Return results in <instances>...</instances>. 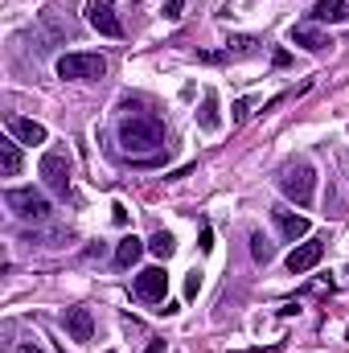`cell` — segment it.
<instances>
[{"label":"cell","mask_w":349,"mask_h":353,"mask_svg":"<svg viewBox=\"0 0 349 353\" xmlns=\"http://www.w3.org/2000/svg\"><path fill=\"white\" fill-rule=\"evenodd\" d=\"M197 127H202V132H218V127H222V115H218V95H214V90H206V95H202V107H197Z\"/></svg>","instance_id":"2e32d148"},{"label":"cell","mask_w":349,"mask_h":353,"mask_svg":"<svg viewBox=\"0 0 349 353\" xmlns=\"http://www.w3.org/2000/svg\"><path fill=\"white\" fill-rule=\"evenodd\" d=\"M62 329L70 333V341H78V345H86V341H95V317H91V308H66L62 313Z\"/></svg>","instance_id":"30bf717a"},{"label":"cell","mask_w":349,"mask_h":353,"mask_svg":"<svg viewBox=\"0 0 349 353\" xmlns=\"http://www.w3.org/2000/svg\"><path fill=\"white\" fill-rule=\"evenodd\" d=\"M4 206H8L21 222H49V214H53L49 197L37 193L33 185H29V189H8V193H4Z\"/></svg>","instance_id":"3957f363"},{"label":"cell","mask_w":349,"mask_h":353,"mask_svg":"<svg viewBox=\"0 0 349 353\" xmlns=\"http://www.w3.org/2000/svg\"><path fill=\"white\" fill-rule=\"evenodd\" d=\"M247 115H251V103H247V99H239V103H234V123H243Z\"/></svg>","instance_id":"603a6c76"},{"label":"cell","mask_w":349,"mask_h":353,"mask_svg":"<svg viewBox=\"0 0 349 353\" xmlns=\"http://www.w3.org/2000/svg\"><path fill=\"white\" fill-rule=\"evenodd\" d=\"M226 53H259V37H230Z\"/></svg>","instance_id":"ffe728a7"},{"label":"cell","mask_w":349,"mask_h":353,"mask_svg":"<svg viewBox=\"0 0 349 353\" xmlns=\"http://www.w3.org/2000/svg\"><path fill=\"white\" fill-rule=\"evenodd\" d=\"M16 353H45V350H41V345H33V341H21V345H16Z\"/></svg>","instance_id":"d4e9b609"},{"label":"cell","mask_w":349,"mask_h":353,"mask_svg":"<svg viewBox=\"0 0 349 353\" xmlns=\"http://www.w3.org/2000/svg\"><path fill=\"white\" fill-rule=\"evenodd\" d=\"M210 247H214V230L206 226V230H202V251H210Z\"/></svg>","instance_id":"cb8c5ba5"},{"label":"cell","mask_w":349,"mask_h":353,"mask_svg":"<svg viewBox=\"0 0 349 353\" xmlns=\"http://www.w3.org/2000/svg\"><path fill=\"white\" fill-rule=\"evenodd\" d=\"M37 21H41V29L49 33V41H70L74 33H78V25H74V16L62 8V4H41V12H37Z\"/></svg>","instance_id":"8992f818"},{"label":"cell","mask_w":349,"mask_h":353,"mask_svg":"<svg viewBox=\"0 0 349 353\" xmlns=\"http://www.w3.org/2000/svg\"><path fill=\"white\" fill-rule=\"evenodd\" d=\"M202 292V271H189V280H185V296H197Z\"/></svg>","instance_id":"7402d4cb"},{"label":"cell","mask_w":349,"mask_h":353,"mask_svg":"<svg viewBox=\"0 0 349 353\" xmlns=\"http://www.w3.org/2000/svg\"><path fill=\"white\" fill-rule=\"evenodd\" d=\"M165 292H169L165 267H144V271L136 276V296H140L144 304H165Z\"/></svg>","instance_id":"ba28073f"},{"label":"cell","mask_w":349,"mask_h":353,"mask_svg":"<svg viewBox=\"0 0 349 353\" xmlns=\"http://www.w3.org/2000/svg\"><path fill=\"white\" fill-rule=\"evenodd\" d=\"M292 45H300L309 53H325V49H333V37L325 29H317V21H309V25H292Z\"/></svg>","instance_id":"8fae6325"},{"label":"cell","mask_w":349,"mask_h":353,"mask_svg":"<svg viewBox=\"0 0 349 353\" xmlns=\"http://www.w3.org/2000/svg\"><path fill=\"white\" fill-rule=\"evenodd\" d=\"M115 136H119V148H123L128 156L165 148V123H160L156 115H123L119 127H115Z\"/></svg>","instance_id":"6da1fadb"},{"label":"cell","mask_w":349,"mask_h":353,"mask_svg":"<svg viewBox=\"0 0 349 353\" xmlns=\"http://www.w3.org/2000/svg\"><path fill=\"white\" fill-rule=\"evenodd\" d=\"M4 127H8V136L21 140V144H45V140H49V132H45L37 119H25V115H4Z\"/></svg>","instance_id":"7c38bea8"},{"label":"cell","mask_w":349,"mask_h":353,"mask_svg":"<svg viewBox=\"0 0 349 353\" xmlns=\"http://www.w3.org/2000/svg\"><path fill=\"white\" fill-rule=\"evenodd\" d=\"M251 259H255V263H272V259H276V247H272L259 230L251 234Z\"/></svg>","instance_id":"d6986e66"},{"label":"cell","mask_w":349,"mask_h":353,"mask_svg":"<svg viewBox=\"0 0 349 353\" xmlns=\"http://www.w3.org/2000/svg\"><path fill=\"white\" fill-rule=\"evenodd\" d=\"M272 222L280 226V234H284L288 243L309 239V218H304V214H292L288 206H272Z\"/></svg>","instance_id":"4fadbf2b"},{"label":"cell","mask_w":349,"mask_h":353,"mask_svg":"<svg viewBox=\"0 0 349 353\" xmlns=\"http://www.w3.org/2000/svg\"><path fill=\"white\" fill-rule=\"evenodd\" d=\"M21 165H25V156H21V140L4 136V140H0V173H4V177H16Z\"/></svg>","instance_id":"9a60e30c"},{"label":"cell","mask_w":349,"mask_h":353,"mask_svg":"<svg viewBox=\"0 0 349 353\" xmlns=\"http://www.w3.org/2000/svg\"><path fill=\"white\" fill-rule=\"evenodd\" d=\"M309 16L317 25H341V21H349V0H317Z\"/></svg>","instance_id":"5bb4252c"},{"label":"cell","mask_w":349,"mask_h":353,"mask_svg":"<svg viewBox=\"0 0 349 353\" xmlns=\"http://www.w3.org/2000/svg\"><path fill=\"white\" fill-rule=\"evenodd\" d=\"M37 173H41V181H45L58 197H66V193H70V156H66L62 148H49V152L41 156Z\"/></svg>","instance_id":"5b68a950"},{"label":"cell","mask_w":349,"mask_h":353,"mask_svg":"<svg viewBox=\"0 0 349 353\" xmlns=\"http://www.w3.org/2000/svg\"><path fill=\"white\" fill-rule=\"evenodd\" d=\"M346 337H349V329H346Z\"/></svg>","instance_id":"4316f807"},{"label":"cell","mask_w":349,"mask_h":353,"mask_svg":"<svg viewBox=\"0 0 349 353\" xmlns=\"http://www.w3.org/2000/svg\"><path fill=\"white\" fill-rule=\"evenodd\" d=\"M103 74H107V58L103 53H62L58 58V78L91 82V78H103Z\"/></svg>","instance_id":"277c9868"},{"label":"cell","mask_w":349,"mask_h":353,"mask_svg":"<svg viewBox=\"0 0 349 353\" xmlns=\"http://www.w3.org/2000/svg\"><path fill=\"white\" fill-rule=\"evenodd\" d=\"M160 350H165V341H156V337H152V341H148V350H144V353H160Z\"/></svg>","instance_id":"484cf974"},{"label":"cell","mask_w":349,"mask_h":353,"mask_svg":"<svg viewBox=\"0 0 349 353\" xmlns=\"http://www.w3.org/2000/svg\"><path fill=\"white\" fill-rule=\"evenodd\" d=\"M321 259H325V239H304L300 247H292L288 271H292V276H304V271H313Z\"/></svg>","instance_id":"9c48e42d"},{"label":"cell","mask_w":349,"mask_h":353,"mask_svg":"<svg viewBox=\"0 0 349 353\" xmlns=\"http://www.w3.org/2000/svg\"><path fill=\"white\" fill-rule=\"evenodd\" d=\"M280 193L288 202H296L300 210H309L317 202V169L309 160H292L280 169Z\"/></svg>","instance_id":"7a4b0ae2"},{"label":"cell","mask_w":349,"mask_h":353,"mask_svg":"<svg viewBox=\"0 0 349 353\" xmlns=\"http://www.w3.org/2000/svg\"><path fill=\"white\" fill-rule=\"evenodd\" d=\"M181 12H185V0H165V16L169 21H181Z\"/></svg>","instance_id":"44dd1931"},{"label":"cell","mask_w":349,"mask_h":353,"mask_svg":"<svg viewBox=\"0 0 349 353\" xmlns=\"http://www.w3.org/2000/svg\"><path fill=\"white\" fill-rule=\"evenodd\" d=\"M148 251H152V255H156V259H169V255H173V251H177V239H173V234H169V230H156V234H152V239H148Z\"/></svg>","instance_id":"ac0fdd59"},{"label":"cell","mask_w":349,"mask_h":353,"mask_svg":"<svg viewBox=\"0 0 349 353\" xmlns=\"http://www.w3.org/2000/svg\"><path fill=\"white\" fill-rule=\"evenodd\" d=\"M82 12H86V25L99 29L103 37H123V21H119V12H115L111 0H86Z\"/></svg>","instance_id":"52a82bcc"},{"label":"cell","mask_w":349,"mask_h":353,"mask_svg":"<svg viewBox=\"0 0 349 353\" xmlns=\"http://www.w3.org/2000/svg\"><path fill=\"white\" fill-rule=\"evenodd\" d=\"M144 251H148V243H140L136 234H128V239H119V247H115V263H119V267H132V263H140Z\"/></svg>","instance_id":"e0dca14e"}]
</instances>
